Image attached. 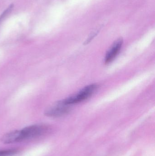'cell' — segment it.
<instances>
[{
  "mask_svg": "<svg viewBox=\"0 0 155 156\" xmlns=\"http://www.w3.org/2000/svg\"><path fill=\"white\" fill-rule=\"evenodd\" d=\"M47 127L42 125H35L18 130V142L34 138L44 134Z\"/></svg>",
  "mask_w": 155,
  "mask_h": 156,
  "instance_id": "obj_1",
  "label": "cell"
},
{
  "mask_svg": "<svg viewBox=\"0 0 155 156\" xmlns=\"http://www.w3.org/2000/svg\"><path fill=\"white\" fill-rule=\"evenodd\" d=\"M97 87L98 85L96 84H90L86 86L77 94L61 101L64 104L68 106L80 102L90 97L96 90Z\"/></svg>",
  "mask_w": 155,
  "mask_h": 156,
  "instance_id": "obj_2",
  "label": "cell"
},
{
  "mask_svg": "<svg viewBox=\"0 0 155 156\" xmlns=\"http://www.w3.org/2000/svg\"><path fill=\"white\" fill-rule=\"evenodd\" d=\"M69 111L68 105H65L62 101H60L47 109L45 111V114L49 117H60L66 114Z\"/></svg>",
  "mask_w": 155,
  "mask_h": 156,
  "instance_id": "obj_3",
  "label": "cell"
},
{
  "mask_svg": "<svg viewBox=\"0 0 155 156\" xmlns=\"http://www.w3.org/2000/svg\"><path fill=\"white\" fill-rule=\"evenodd\" d=\"M123 44V39L122 38H118L112 45L111 48L107 51L105 58L106 64H109L115 58L121 50Z\"/></svg>",
  "mask_w": 155,
  "mask_h": 156,
  "instance_id": "obj_4",
  "label": "cell"
},
{
  "mask_svg": "<svg viewBox=\"0 0 155 156\" xmlns=\"http://www.w3.org/2000/svg\"><path fill=\"white\" fill-rule=\"evenodd\" d=\"M16 149L0 150V156H11L14 155L17 153Z\"/></svg>",
  "mask_w": 155,
  "mask_h": 156,
  "instance_id": "obj_5",
  "label": "cell"
},
{
  "mask_svg": "<svg viewBox=\"0 0 155 156\" xmlns=\"http://www.w3.org/2000/svg\"><path fill=\"white\" fill-rule=\"evenodd\" d=\"M12 6L11 5V6H9L8 8H7V9L5 10V12H4L2 14V15L0 16V22L2 21V19L4 17V16H5V15L9 12L11 11V9H12Z\"/></svg>",
  "mask_w": 155,
  "mask_h": 156,
  "instance_id": "obj_6",
  "label": "cell"
}]
</instances>
